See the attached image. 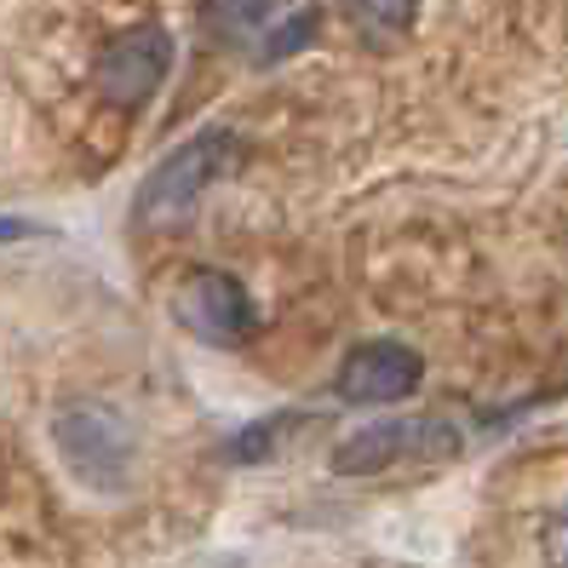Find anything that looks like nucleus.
I'll use <instances>...</instances> for the list:
<instances>
[{"mask_svg": "<svg viewBox=\"0 0 568 568\" xmlns=\"http://www.w3.org/2000/svg\"><path fill=\"white\" fill-rule=\"evenodd\" d=\"M173 311L195 339L219 345V351L253 339V327H258V305H253L247 282H236L230 271H190L179 298H173Z\"/></svg>", "mask_w": 568, "mask_h": 568, "instance_id": "obj_4", "label": "nucleus"}, {"mask_svg": "<svg viewBox=\"0 0 568 568\" xmlns=\"http://www.w3.org/2000/svg\"><path fill=\"white\" fill-rule=\"evenodd\" d=\"M345 12L367 41H385V36H403V29L414 23L419 0H345Z\"/></svg>", "mask_w": 568, "mask_h": 568, "instance_id": "obj_8", "label": "nucleus"}, {"mask_svg": "<svg viewBox=\"0 0 568 568\" xmlns=\"http://www.w3.org/2000/svg\"><path fill=\"white\" fill-rule=\"evenodd\" d=\"M271 12H276V0H202L207 36L224 41V47H236V41L258 36V29L271 23Z\"/></svg>", "mask_w": 568, "mask_h": 568, "instance_id": "obj_7", "label": "nucleus"}, {"mask_svg": "<svg viewBox=\"0 0 568 568\" xmlns=\"http://www.w3.org/2000/svg\"><path fill=\"white\" fill-rule=\"evenodd\" d=\"M459 454V430L448 419H374L351 430V437L333 448V471L339 477H374L390 465H437Z\"/></svg>", "mask_w": 568, "mask_h": 568, "instance_id": "obj_3", "label": "nucleus"}, {"mask_svg": "<svg viewBox=\"0 0 568 568\" xmlns=\"http://www.w3.org/2000/svg\"><path fill=\"white\" fill-rule=\"evenodd\" d=\"M540 551H546L551 568H568V506L540 523Z\"/></svg>", "mask_w": 568, "mask_h": 568, "instance_id": "obj_11", "label": "nucleus"}, {"mask_svg": "<svg viewBox=\"0 0 568 568\" xmlns=\"http://www.w3.org/2000/svg\"><path fill=\"white\" fill-rule=\"evenodd\" d=\"M419 351L408 345H396V339H367L356 345L345 362H339V379H333V390L345 396V403H362V408H374V403H403V396L419 385Z\"/></svg>", "mask_w": 568, "mask_h": 568, "instance_id": "obj_6", "label": "nucleus"}, {"mask_svg": "<svg viewBox=\"0 0 568 568\" xmlns=\"http://www.w3.org/2000/svg\"><path fill=\"white\" fill-rule=\"evenodd\" d=\"M236 161H242V139H236V132H224V126L195 132L190 144H179L144 179L139 207H132V213H139V224H173V219H184L195 207V195H202L213 179L236 173Z\"/></svg>", "mask_w": 568, "mask_h": 568, "instance_id": "obj_2", "label": "nucleus"}, {"mask_svg": "<svg viewBox=\"0 0 568 568\" xmlns=\"http://www.w3.org/2000/svg\"><path fill=\"white\" fill-rule=\"evenodd\" d=\"M311 36H316V12L305 7V12H293V18L276 29L271 41H264V58H287V52H298V47H305Z\"/></svg>", "mask_w": 568, "mask_h": 568, "instance_id": "obj_10", "label": "nucleus"}, {"mask_svg": "<svg viewBox=\"0 0 568 568\" xmlns=\"http://www.w3.org/2000/svg\"><path fill=\"white\" fill-rule=\"evenodd\" d=\"M293 430H298V414H264V419H253L247 430H236V443H230V459H236V465H258L276 443H287Z\"/></svg>", "mask_w": 568, "mask_h": 568, "instance_id": "obj_9", "label": "nucleus"}, {"mask_svg": "<svg viewBox=\"0 0 568 568\" xmlns=\"http://www.w3.org/2000/svg\"><path fill=\"white\" fill-rule=\"evenodd\" d=\"M166 70H173V36L161 23H132L98 58V92L121 110H139L144 98H155Z\"/></svg>", "mask_w": 568, "mask_h": 568, "instance_id": "obj_5", "label": "nucleus"}, {"mask_svg": "<svg viewBox=\"0 0 568 568\" xmlns=\"http://www.w3.org/2000/svg\"><path fill=\"white\" fill-rule=\"evenodd\" d=\"M18 236H36V224H23V219H0V242H18Z\"/></svg>", "mask_w": 568, "mask_h": 568, "instance_id": "obj_12", "label": "nucleus"}, {"mask_svg": "<svg viewBox=\"0 0 568 568\" xmlns=\"http://www.w3.org/2000/svg\"><path fill=\"white\" fill-rule=\"evenodd\" d=\"M52 448L70 465V477L98 494H121L132 483V459H139V437H132L126 414L98 396H75L52 414Z\"/></svg>", "mask_w": 568, "mask_h": 568, "instance_id": "obj_1", "label": "nucleus"}]
</instances>
